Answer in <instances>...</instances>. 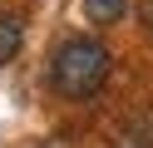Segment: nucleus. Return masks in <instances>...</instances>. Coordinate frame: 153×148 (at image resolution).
<instances>
[{
  "label": "nucleus",
  "instance_id": "f257e3e1",
  "mask_svg": "<svg viewBox=\"0 0 153 148\" xmlns=\"http://www.w3.org/2000/svg\"><path fill=\"white\" fill-rule=\"evenodd\" d=\"M104 79H109V49H104L99 39L69 35V39L54 45V54H50V84L59 89L64 99H89V94H99Z\"/></svg>",
  "mask_w": 153,
  "mask_h": 148
},
{
  "label": "nucleus",
  "instance_id": "20e7f679",
  "mask_svg": "<svg viewBox=\"0 0 153 148\" xmlns=\"http://www.w3.org/2000/svg\"><path fill=\"white\" fill-rule=\"evenodd\" d=\"M138 20H143V25L153 30V0H138Z\"/></svg>",
  "mask_w": 153,
  "mask_h": 148
},
{
  "label": "nucleus",
  "instance_id": "f03ea898",
  "mask_svg": "<svg viewBox=\"0 0 153 148\" xmlns=\"http://www.w3.org/2000/svg\"><path fill=\"white\" fill-rule=\"evenodd\" d=\"M123 10H128V0H84V20H94V25H114V20H123Z\"/></svg>",
  "mask_w": 153,
  "mask_h": 148
},
{
  "label": "nucleus",
  "instance_id": "7ed1b4c3",
  "mask_svg": "<svg viewBox=\"0 0 153 148\" xmlns=\"http://www.w3.org/2000/svg\"><path fill=\"white\" fill-rule=\"evenodd\" d=\"M15 54H20V20L0 10V64H10Z\"/></svg>",
  "mask_w": 153,
  "mask_h": 148
}]
</instances>
